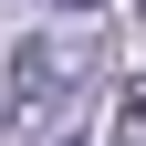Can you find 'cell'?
Segmentation results:
<instances>
[{
  "mask_svg": "<svg viewBox=\"0 0 146 146\" xmlns=\"http://www.w3.org/2000/svg\"><path fill=\"white\" fill-rule=\"evenodd\" d=\"M125 136L146 146V84H125Z\"/></svg>",
  "mask_w": 146,
  "mask_h": 146,
  "instance_id": "1",
  "label": "cell"
}]
</instances>
